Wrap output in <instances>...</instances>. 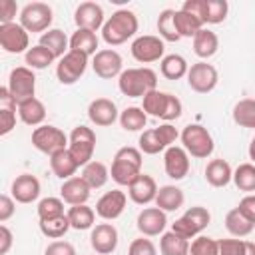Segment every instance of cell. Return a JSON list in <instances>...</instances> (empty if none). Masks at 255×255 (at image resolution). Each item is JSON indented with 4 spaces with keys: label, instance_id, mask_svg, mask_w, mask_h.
Wrapping results in <instances>:
<instances>
[{
    "label": "cell",
    "instance_id": "1",
    "mask_svg": "<svg viewBox=\"0 0 255 255\" xmlns=\"http://www.w3.org/2000/svg\"><path fill=\"white\" fill-rule=\"evenodd\" d=\"M137 26L139 24H137L135 12L122 8V10H116L106 20V24L102 28V38L108 46H120V44L128 42L131 36H135Z\"/></svg>",
    "mask_w": 255,
    "mask_h": 255
},
{
    "label": "cell",
    "instance_id": "2",
    "mask_svg": "<svg viewBox=\"0 0 255 255\" xmlns=\"http://www.w3.org/2000/svg\"><path fill=\"white\" fill-rule=\"evenodd\" d=\"M141 163L143 159L139 147H131V145L120 147L114 155L110 175L118 185H129L141 173Z\"/></svg>",
    "mask_w": 255,
    "mask_h": 255
},
{
    "label": "cell",
    "instance_id": "3",
    "mask_svg": "<svg viewBox=\"0 0 255 255\" xmlns=\"http://www.w3.org/2000/svg\"><path fill=\"white\" fill-rule=\"evenodd\" d=\"M118 88L128 98H143L157 90V74L151 68H128L118 78Z\"/></svg>",
    "mask_w": 255,
    "mask_h": 255
},
{
    "label": "cell",
    "instance_id": "4",
    "mask_svg": "<svg viewBox=\"0 0 255 255\" xmlns=\"http://www.w3.org/2000/svg\"><path fill=\"white\" fill-rule=\"evenodd\" d=\"M181 143H183V149L191 155V157H197V159H205L213 153V137L211 133L199 126V124H189L183 128L181 131Z\"/></svg>",
    "mask_w": 255,
    "mask_h": 255
},
{
    "label": "cell",
    "instance_id": "5",
    "mask_svg": "<svg viewBox=\"0 0 255 255\" xmlns=\"http://www.w3.org/2000/svg\"><path fill=\"white\" fill-rule=\"evenodd\" d=\"M68 149L72 153V157L76 159L78 165H88L94 157V149H96V133L92 128L86 126H76L70 133V143Z\"/></svg>",
    "mask_w": 255,
    "mask_h": 255
},
{
    "label": "cell",
    "instance_id": "6",
    "mask_svg": "<svg viewBox=\"0 0 255 255\" xmlns=\"http://www.w3.org/2000/svg\"><path fill=\"white\" fill-rule=\"evenodd\" d=\"M209 221H211V213L205 207L195 205V207H189L179 219H175V223L171 225V231L181 235L183 239H193L209 225Z\"/></svg>",
    "mask_w": 255,
    "mask_h": 255
},
{
    "label": "cell",
    "instance_id": "7",
    "mask_svg": "<svg viewBox=\"0 0 255 255\" xmlns=\"http://www.w3.org/2000/svg\"><path fill=\"white\" fill-rule=\"evenodd\" d=\"M68 143H70V137L56 126L42 124L32 131V145L46 155H54L56 151L68 149Z\"/></svg>",
    "mask_w": 255,
    "mask_h": 255
},
{
    "label": "cell",
    "instance_id": "8",
    "mask_svg": "<svg viewBox=\"0 0 255 255\" xmlns=\"http://www.w3.org/2000/svg\"><path fill=\"white\" fill-rule=\"evenodd\" d=\"M54 12L46 2H30L20 10V24L28 32H48Z\"/></svg>",
    "mask_w": 255,
    "mask_h": 255
},
{
    "label": "cell",
    "instance_id": "9",
    "mask_svg": "<svg viewBox=\"0 0 255 255\" xmlns=\"http://www.w3.org/2000/svg\"><path fill=\"white\" fill-rule=\"evenodd\" d=\"M88 58L90 56L76 52V50H70L66 56H62L58 66H56V76H58L60 84H64V86L76 84L88 68Z\"/></svg>",
    "mask_w": 255,
    "mask_h": 255
},
{
    "label": "cell",
    "instance_id": "10",
    "mask_svg": "<svg viewBox=\"0 0 255 255\" xmlns=\"http://www.w3.org/2000/svg\"><path fill=\"white\" fill-rule=\"evenodd\" d=\"M12 94V98L20 104L24 100H30V98H36V76H34V70L28 68V66H18L10 72L8 76V86H6Z\"/></svg>",
    "mask_w": 255,
    "mask_h": 255
},
{
    "label": "cell",
    "instance_id": "11",
    "mask_svg": "<svg viewBox=\"0 0 255 255\" xmlns=\"http://www.w3.org/2000/svg\"><path fill=\"white\" fill-rule=\"evenodd\" d=\"M219 82V74L215 70V66L207 64V62H197V64H191L189 66V72H187V84L193 92L197 94H209L215 90Z\"/></svg>",
    "mask_w": 255,
    "mask_h": 255
},
{
    "label": "cell",
    "instance_id": "12",
    "mask_svg": "<svg viewBox=\"0 0 255 255\" xmlns=\"http://www.w3.org/2000/svg\"><path fill=\"white\" fill-rule=\"evenodd\" d=\"M129 50H131L133 60H137L139 64H151V62L163 60L165 46H163V40L159 36L145 34V36H137L131 42V48Z\"/></svg>",
    "mask_w": 255,
    "mask_h": 255
},
{
    "label": "cell",
    "instance_id": "13",
    "mask_svg": "<svg viewBox=\"0 0 255 255\" xmlns=\"http://www.w3.org/2000/svg\"><path fill=\"white\" fill-rule=\"evenodd\" d=\"M0 46L8 54H22L30 50V36L28 30L20 22L2 24L0 26Z\"/></svg>",
    "mask_w": 255,
    "mask_h": 255
},
{
    "label": "cell",
    "instance_id": "14",
    "mask_svg": "<svg viewBox=\"0 0 255 255\" xmlns=\"http://www.w3.org/2000/svg\"><path fill=\"white\" fill-rule=\"evenodd\" d=\"M92 68H94V74L98 78L112 80V78H120V74L124 72V62L116 50L104 48V50H98V54L94 56Z\"/></svg>",
    "mask_w": 255,
    "mask_h": 255
},
{
    "label": "cell",
    "instance_id": "15",
    "mask_svg": "<svg viewBox=\"0 0 255 255\" xmlns=\"http://www.w3.org/2000/svg\"><path fill=\"white\" fill-rule=\"evenodd\" d=\"M126 193L122 189H112V191H106L98 201H96V215H100L102 219L106 221H114L118 219L124 209H126Z\"/></svg>",
    "mask_w": 255,
    "mask_h": 255
},
{
    "label": "cell",
    "instance_id": "16",
    "mask_svg": "<svg viewBox=\"0 0 255 255\" xmlns=\"http://www.w3.org/2000/svg\"><path fill=\"white\" fill-rule=\"evenodd\" d=\"M74 22L80 30H100L104 28V8L98 2H82L74 12Z\"/></svg>",
    "mask_w": 255,
    "mask_h": 255
},
{
    "label": "cell",
    "instance_id": "17",
    "mask_svg": "<svg viewBox=\"0 0 255 255\" xmlns=\"http://www.w3.org/2000/svg\"><path fill=\"white\" fill-rule=\"evenodd\" d=\"M90 245L100 255H110L118 247V229L112 223H98L92 227L90 233Z\"/></svg>",
    "mask_w": 255,
    "mask_h": 255
},
{
    "label": "cell",
    "instance_id": "18",
    "mask_svg": "<svg viewBox=\"0 0 255 255\" xmlns=\"http://www.w3.org/2000/svg\"><path fill=\"white\" fill-rule=\"evenodd\" d=\"M163 167L167 177L179 181L189 173V153L179 147V145H171L165 149L163 153Z\"/></svg>",
    "mask_w": 255,
    "mask_h": 255
},
{
    "label": "cell",
    "instance_id": "19",
    "mask_svg": "<svg viewBox=\"0 0 255 255\" xmlns=\"http://www.w3.org/2000/svg\"><path fill=\"white\" fill-rule=\"evenodd\" d=\"M137 229L141 235L145 237H155L159 233H163L165 225H167V217L165 211H161L159 207H145L139 211L137 221H135Z\"/></svg>",
    "mask_w": 255,
    "mask_h": 255
},
{
    "label": "cell",
    "instance_id": "20",
    "mask_svg": "<svg viewBox=\"0 0 255 255\" xmlns=\"http://www.w3.org/2000/svg\"><path fill=\"white\" fill-rule=\"evenodd\" d=\"M128 193H129V199L137 205H147L151 201H155V195H157V183L151 175L147 173H139L129 185H128Z\"/></svg>",
    "mask_w": 255,
    "mask_h": 255
},
{
    "label": "cell",
    "instance_id": "21",
    "mask_svg": "<svg viewBox=\"0 0 255 255\" xmlns=\"http://www.w3.org/2000/svg\"><path fill=\"white\" fill-rule=\"evenodd\" d=\"M88 118H90L92 124L102 126V128H108L120 116H118V108H116V104L112 100H108V98H96L88 106Z\"/></svg>",
    "mask_w": 255,
    "mask_h": 255
},
{
    "label": "cell",
    "instance_id": "22",
    "mask_svg": "<svg viewBox=\"0 0 255 255\" xmlns=\"http://www.w3.org/2000/svg\"><path fill=\"white\" fill-rule=\"evenodd\" d=\"M12 197L18 203H32L40 197V181L32 173H22L12 181Z\"/></svg>",
    "mask_w": 255,
    "mask_h": 255
},
{
    "label": "cell",
    "instance_id": "23",
    "mask_svg": "<svg viewBox=\"0 0 255 255\" xmlns=\"http://www.w3.org/2000/svg\"><path fill=\"white\" fill-rule=\"evenodd\" d=\"M90 185L84 181V177L74 175L70 179H66L60 187V195L68 205H84L90 199Z\"/></svg>",
    "mask_w": 255,
    "mask_h": 255
},
{
    "label": "cell",
    "instance_id": "24",
    "mask_svg": "<svg viewBox=\"0 0 255 255\" xmlns=\"http://www.w3.org/2000/svg\"><path fill=\"white\" fill-rule=\"evenodd\" d=\"M16 110L18 102L12 98L10 90L0 88V135H8L16 126Z\"/></svg>",
    "mask_w": 255,
    "mask_h": 255
},
{
    "label": "cell",
    "instance_id": "25",
    "mask_svg": "<svg viewBox=\"0 0 255 255\" xmlns=\"http://www.w3.org/2000/svg\"><path fill=\"white\" fill-rule=\"evenodd\" d=\"M205 179L211 187H225L233 181V169L225 159H211L205 165Z\"/></svg>",
    "mask_w": 255,
    "mask_h": 255
},
{
    "label": "cell",
    "instance_id": "26",
    "mask_svg": "<svg viewBox=\"0 0 255 255\" xmlns=\"http://www.w3.org/2000/svg\"><path fill=\"white\" fill-rule=\"evenodd\" d=\"M38 44L48 48L58 60L70 52V38L62 30H58V28H50L48 32L40 34V42Z\"/></svg>",
    "mask_w": 255,
    "mask_h": 255
},
{
    "label": "cell",
    "instance_id": "27",
    "mask_svg": "<svg viewBox=\"0 0 255 255\" xmlns=\"http://www.w3.org/2000/svg\"><path fill=\"white\" fill-rule=\"evenodd\" d=\"M18 116L26 126H42L46 120V106L38 98H30L18 104Z\"/></svg>",
    "mask_w": 255,
    "mask_h": 255
},
{
    "label": "cell",
    "instance_id": "28",
    "mask_svg": "<svg viewBox=\"0 0 255 255\" xmlns=\"http://www.w3.org/2000/svg\"><path fill=\"white\" fill-rule=\"evenodd\" d=\"M50 167H52V171H54L56 177H60V179L66 181V179L74 177V173L78 171L80 165L72 157L70 149H62V151H56L54 155H50Z\"/></svg>",
    "mask_w": 255,
    "mask_h": 255
},
{
    "label": "cell",
    "instance_id": "29",
    "mask_svg": "<svg viewBox=\"0 0 255 255\" xmlns=\"http://www.w3.org/2000/svg\"><path fill=\"white\" fill-rule=\"evenodd\" d=\"M217 48H219V38H217L215 32L203 28V30H199V32L195 34V38H193V52H195V56H199L203 62H205L207 58L215 56Z\"/></svg>",
    "mask_w": 255,
    "mask_h": 255
},
{
    "label": "cell",
    "instance_id": "30",
    "mask_svg": "<svg viewBox=\"0 0 255 255\" xmlns=\"http://www.w3.org/2000/svg\"><path fill=\"white\" fill-rule=\"evenodd\" d=\"M183 201H185V195L175 185H163L157 189L155 207H159L161 211H177L183 205Z\"/></svg>",
    "mask_w": 255,
    "mask_h": 255
},
{
    "label": "cell",
    "instance_id": "31",
    "mask_svg": "<svg viewBox=\"0 0 255 255\" xmlns=\"http://www.w3.org/2000/svg\"><path fill=\"white\" fill-rule=\"evenodd\" d=\"M70 50L82 52L86 56H96L98 54V36L92 30H76L70 36Z\"/></svg>",
    "mask_w": 255,
    "mask_h": 255
},
{
    "label": "cell",
    "instance_id": "32",
    "mask_svg": "<svg viewBox=\"0 0 255 255\" xmlns=\"http://www.w3.org/2000/svg\"><path fill=\"white\" fill-rule=\"evenodd\" d=\"M159 72L167 80H181L183 76H187L189 66H187V62H185L183 56L169 54V56H163V60L159 62Z\"/></svg>",
    "mask_w": 255,
    "mask_h": 255
},
{
    "label": "cell",
    "instance_id": "33",
    "mask_svg": "<svg viewBox=\"0 0 255 255\" xmlns=\"http://www.w3.org/2000/svg\"><path fill=\"white\" fill-rule=\"evenodd\" d=\"M173 24H175V30L181 38H195V34L199 30H203V22L185 10H175Z\"/></svg>",
    "mask_w": 255,
    "mask_h": 255
},
{
    "label": "cell",
    "instance_id": "34",
    "mask_svg": "<svg viewBox=\"0 0 255 255\" xmlns=\"http://www.w3.org/2000/svg\"><path fill=\"white\" fill-rule=\"evenodd\" d=\"M82 177H84V181L90 185V189H100V187H104V185L108 183V179H110V169L106 167V163L92 159L88 165H84Z\"/></svg>",
    "mask_w": 255,
    "mask_h": 255
},
{
    "label": "cell",
    "instance_id": "35",
    "mask_svg": "<svg viewBox=\"0 0 255 255\" xmlns=\"http://www.w3.org/2000/svg\"><path fill=\"white\" fill-rule=\"evenodd\" d=\"M68 219H70V227L76 231H86L94 227V219H96V211L92 207L84 205H72L68 209Z\"/></svg>",
    "mask_w": 255,
    "mask_h": 255
},
{
    "label": "cell",
    "instance_id": "36",
    "mask_svg": "<svg viewBox=\"0 0 255 255\" xmlns=\"http://www.w3.org/2000/svg\"><path fill=\"white\" fill-rule=\"evenodd\" d=\"M225 227H227V231H229L233 237H247V235L253 231L255 223H251V221L239 211V207H233V209L227 211V215H225Z\"/></svg>",
    "mask_w": 255,
    "mask_h": 255
},
{
    "label": "cell",
    "instance_id": "37",
    "mask_svg": "<svg viewBox=\"0 0 255 255\" xmlns=\"http://www.w3.org/2000/svg\"><path fill=\"white\" fill-rule=\"evenodd\" d=\"M189 239H183L181 235L167 231L159 239V251L161 255H189Z\"/></svg>",
    "mask_w": 255,
    "mask_h": 255
},
{
    "label": "cell",
    "instance_id": "38",
    "mask_svg": "<svg viewBox=\"0 0 255 255\" xmlns=\"http://www.w3.org/2000/svg\"><path fill=\"white\" fill-rule=\"evenodd\" d=\"M167 98H169L167 92L151 90V92H147V94L143 96V106H141V110H143L147 116H153V118L163 120L165 106H167Z\"/></svg>",
    "mask_w": 255,
    "mask_h": 255
},
{
    "label": "cell",
    "instance_id": "39",
    "mask_svg": "<svg viewBox=\"0 0 255 255\" xmlns=\"http://www.w3.org/2000/svg\"><path fill=\"white\" fill-rule=\"evenodd\" d=\"M145 124H147V114L137 106H129L120 114V126L126 131H139L145 128Z\"/></svg>",
    "mask_w": 255,
    "mask_h": 255
},
{
    "label": "cell",
    "instance_id": "40",
    "mask_svg": "<svg viewBox=\"0 0 255 255\" xmlns=\"http://www.w3.org/2000/svg\"><path fill=\"white\" fill-rule=\"evenodd\" d=\"M233 122L241 128L255 129V100H251V98L239 100L233 106Z\"/></svg>",
    "mask_w": 255,
    "mask_h": 255
},
{
    "label": "cell",
    "instance_id": "41",
    "mask_svg": "<svg viewBox=\"0 0 255 255\" xmlns=\"http://www.w3.org/2000/svg\"><path fill=\"white\" fill-rule=\"evenodd\" d=\"M54 60H56V56H54L48 48H44V46H40V44L32 46V48L24 54V62H26V66L32 68V70H44V68H48Z\"/></svg>",
    "mask_w": 255,
    "mask_h": 255
},
{
    "label": "cell",
    "instance_id": "42",
    "mask_svg": "<svg viewBox=\"0 0 255 255\" xmlns=\"http://www.w3.org/2000/svg\"><path fill=\"white\" fill-rule=\"evenodd\" d=\"M173 16H175V10H171V8L161 10L157 16V32H159V38L165 42H179L181 40V36L175 30Z\"/></svg>",
    "mask_w": 255,
    "mask_h": 255
},
{
    "label": "cell",
    "instance_id": "43",
    "mask_svg": "<svg viewBox=\"0 0 255 255\" xmlns=\"http://www.w3.org/2000/svg\"><path fill=\"white\" fill-rule=\"evenodd\" d=\"M233 183L239 191L253 193L255 191V163H241L233 171Z\"/></svg>",
    "mask_w": 255,
    "mask_h": 255
},
{
    "label": "cell",
    "instance_id": "44",
    "mask_svg": "<svg viewBox=\"0 0 255 255\" xmlns=\"http://www.w3.org/2000/svg\"><path fill=\"white\" fill-rule=\"evenodd\" d=\"M68 229H72L68 215H60V217H54V219H40V231L48 239H60L68 233Z\"/></svg>",
    "mask_w": 255,
    "mask_h": 255
},
{
    "label": "cell",
    "instance_id": "45",
    "mask_svg": "<svg viewBox=\"0 0 255 255\" xmlns=\"http://www.w3.org/2000/svg\"><path fill=\"white\" fill-rule=\"evenodd\" d=\"M229 4L225 0H205L203 24H221L227 18Z\"/></svg>",
    "mask_w": 255,
    "mask_h": 255
},
{
    "label": "cell",
    "instance_id": "46",
    "mask_svg": "<svg viewBox=\"0 0 255 255\" xmlns=\"http://www.w3.org/2000/svg\"><path fill=\"white\" fill-rule=\"evenodd\" d=\"M137 143H139V151H141V153H147V155H155V153L167 149V147L161 143V139H159L155 128H153V129H145V131L139 135Z\"/></svg>",
    "mask_w": 255,
    "mask_h": 255
},
{
    "label": "cell",
    "instance_id": "47",
    "mask_svg": "<svg viewBox=\"0 0 255 255\" xmlns=\"http://www.w3.org/2000/svg\"><path fill=\"white\" fill-rule=\"evenodd\" d=\"M60 215H66L62 197H44L38 203V217L40 219H54V217H60Z\"/></svg>",
    "mask_w": 255,
    "mask_h": 255
},
{
    "label": "cell",
    "instance_id": "48",
    "mask_svg": "<svg viewBox=\"0 0 255 255\" xmlns=\"http://www.w3.org/2000/svg\"><path fill=\"white\" fill-rule=\"evenodd\" d=\"M189 255H219V241L207 235H199L191 241Z\"/></svg>",
    "mask_w": 255,
    "mask_h": 255
},
{
    "label": "cell",
    "instance_id": "49",
    "mask_svg": "<svg viewBox=\"0 0 255 255\" xmlns=\"http://www.w3.org/2000/svg\"><path fill=\"white\" fill-rule=\"evenodd\" d=\"M247 241L245 239H219V255H245Z\"/></svg>",
    "mask_w": 255,
    "mask_h": 255
},
{
    "label": "cell",
    "instance_id": "50",
    "mask_svg": "<svg viewBox=\"0 0 255 255\" xmlns=\"http://www.w3.org/2000/svg\"><path fill=\"white\" fill-rule=\"evenodd\" d=\"M128 255H157V249L155 245L145 239V237H137L129 243V249H128Z\"/></svg>",
    "mask_w": 255,
    "mask_h": 255
},
{
    "label": "cell",
    "instance_id": "51",
    "mask_svg": "<svg viewBox=\"0 0 255 255\" xmlns=\"http://www.w3.org/2000/svg\"><path fill=\"white\" fill-rule=\"evenodd\" d=\"M181 110H183V108H181L179 98L173 96V94H169V98H167V106H165V114H163V122L169 124V122L177 120V118L181 116Z\"/></svg>",
    "mask_w": 255,
    "mask_h": 255
},
{
    "label": "cell",
    "instance_id": "52",
    "mask_svg": "<svg viewBox=\"0 0 255 255\" xmlns=\"http://www.w3.org/2000/svg\"><path fill=\"white\" fill-rule=\"evenodd\" d=\"M18 6L14 0H0V26L2 24H12L16 18Z\"/></svg>",
    "mask_w": 255,
    "mask_h": 255
},
{
    "label": "cell",
    "instance_id": "53",
    "mask_svg": "<svg viewBox=\"0 0 255 255\" xmlns=\"http://www.w3.org/2000/svg\"><path fill=\"white\" fill-rule=\"evenodd\" d=\"M155 131H157V135H159V139H161V143H163L165 147H171L173 141L179 137L177 129H175L171 124H161L159 128H155Z\"/></svg>",
    "mask_w": 255,
    "mask_h": 255
},
{
    "label": "cell",
    "instance_id": "54",
    "mask_svg": "<svg viewBox=\"0 0 255 255\" xmlns=\"http://www.w3.org/2000/svg\"><path fill=\"white\" fill-rule=\"evenodd\" d=\"M44 255H76V249H74V245L68 243V241H52V243L46 247Z\"/></svg>",
    "mask_w": 255,
    "mask_h": 255
},
{
    "label": "cell",
    "instance_id": "55",
    "mask_svg": "<svg viewBox=\"0 0 255 255\" xmlns=\"http://www.w3.org/2000/svg\"><path fill=\"white\" fill-rule=\"evenodd\" d=\"M16 211V203H14V197L10 195H0V223H6Z\"/></svg>",
    "mask_w": 255,
    "mask_h": 255
},
{
    "label": "cell",
    "instance_id": "56",
    "mask_svg": "<svg viewBox=\"0 0 255 255\" xmlns=\"http://www.w3.org/2000/svg\"><path fill=\"white\" fill-rule=\"evenodd\" d=\"M239 211L251 221V223H255V193H247L241 201H239Z\"/></svg>",
    "mask_w": 255,
    "mask_h": 255
},
{
    "label": "cell",
    "instance_id": "57",
    "mask_svg": "<svg viewBox=\"0 0 255 255\" xmlns=\"http://www.w3.org/2000/svg\"><path fill=\"white\" fill-rule=\"evenodd\" d=\"M12 243H14L12 231L6 225H0V255H6L12 247Z\"/></svg>",
    "mask_w": 255,
    "mask_h": 255
},
{
    "label": "cell",
    "instance_id": "58",
    "mask_svg": "<svg viewBox=\"0 0 255 255\" xmlns=\"http://www.w3.org/2000/svg\"><path fill=\"white\" fill-rule=\"evenodd\" d=\"M249 159L255 163V137H253L251 143H249Z\"/></svg>",
    "mask_w": 255,
    "mask_h": 255
},
{
    "label": "cell",
    "instance_id": "59",
    "mask_svg": "<svg viewBox=\"0 0 255 255\" xmlns=\"http://www.w3.org/2000/svg\"><path fill=\"white\" fill-rule=\"evenodd\" d=\"M245 255H255V243L247 241V253Z\"/></svg>",
    "mask_w": 255,
    "mask_h": 255
}]
</instances>
